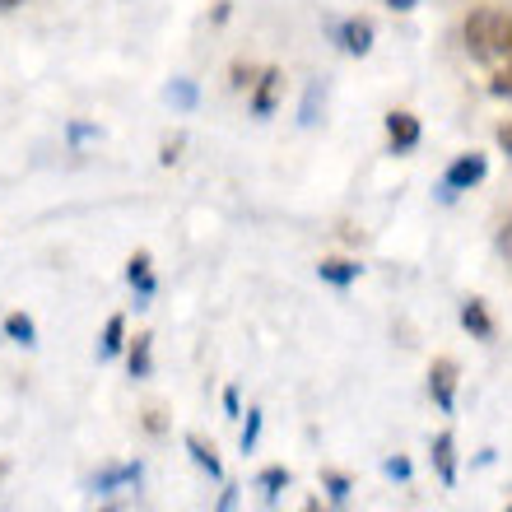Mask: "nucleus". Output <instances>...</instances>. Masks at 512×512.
I'll use <instances>...</instances> for the list:
<instances>
[{"mask_svg":"<svg viewBox=\"0 0 512 512\" xmlns=\"http://www.w3.org/2000/svg\"><path fill=\"white\" fill-rule=\"evenodd\" d=\"M466 52L475 61L512 56V14L508 10H475L466 19Z\"/></svg>","mask_w":512,"mask_h":512,"instance_id":"nucleus-1","label":"nucleus"},{"mask_svg":"<svg viewBox=\"0 0 512 512\" xmlns=\"http://www.w3.org/2000/svg\"><path fill=\"white\" fill-rule=\"evenodd\" d=\"M489 163L485 154H461V159H452V168L443 173V196H457V191H471L475 182H485Z\"/></svg>","mask_w":512,"mask_h":512,"instance_id":"nucleus-2","label":"nucleus"},{"mask_svg":"<svg viewBox=\"0 0 512 512\" xmlns=\"http://www.w3.org/2000/svg\"><path fill=\"white\" fill-rule=\"evenodd\" d=\"M429 391H433V405H438V410H452V405H457V364H452V359H433Z\"/></svg>","mask_w":512,"mask_h":512,"instance_id":"nucleus-3","label":"nucleus"},{"mask_svg":"<svg viewBox=\"0 0 512 512\" xmlns=\"http://www.w3.org/2000/svg\"><path fill=\"white\" fill-rule=\"evenodd\" d=\"M336 42L350 56H368L373 52V24H368V19H345V24L336 28Z\"/></svg>","mask_w":512,"mask_h":512,"instance_id":"nucleus-4","label":"nucleus"},{"mask_svg":"<svg viewBox=\"0 0 512 512\" xmlns=\"http://www.w3.org/2000/svg\"><path fill=\"white\" fill-rule=\"evenodd\" d=\"M387 135H391V149L405 154V149L419 145V122L410 117V112H387Z\"/></svg>","mask_w":512,"mask_h":512,"instance_id":"nucleus-5","label":"nucleus"},{"mask_svg":"<svg viewBox=\"0 0 512 512\" xmlns=\"http://www.w3.org/2000/svg\"><path fill=\"white\" fill-rule=\"evenodd\" d=\"M433 471H438L443 485H457V443H452V433L433 438Z\"/></svg>","mask_w":512,"mask_h":512,"instance_id":"nucleus-6","label":"nucleus"},{"mask_svg":"<svg viewBox=\"0 0 512 512\" xmlns=\"http://www.w3.org/2000/svg\"><path fill=\"white\" fill-rule=\"evenodd\" d=\"M126 280H131V289L140 298H154L159 284H154V270H149V252H135L131 261H126Z\"/></svg>","mask_w":512,"mask_h":512,"instance_id":"nucleus-7","label":"nucleus"},{"mask_svg":"<svg viewBox=\"0 0 512 512\" xmlns=\"http://www.w3.org/2000/svg\"><path fill=\"white\" fill-rule=\"evenodd\" d=\"M461 326H466L475 340L494 336V322H489V312H485V303H480V298H466V303H461Z\"/></svg>","mask_w":512,"mask_h":512,"instance_id":"nucleus-8","label":"nucleus"},{"mask_svg":"<svg viewBox=\"0 0 512 512\" xmlns=\"http://www.w3.org/2000/svg\"><path fill=\"white\" fill-rule=\"evenodd\" d=\"M135 480H140V461H126V466H108V471H98L94 489L98 494H112V489L135 485Z\"/></svg>","mask_w":512,"mask_h":512,"instance_id":"nucleus-9","label":"nucleus"},{"mask_svg":"<svg viewBox=\"0 0 512 512\" xmlns=\"http://www.w3.org/2000/svg\"><path fill=\"white\" fill-rule=\"evenodd\" d=\"M126 345V317L117 312V317H108V326H103V340H98V359H117Z\"/></svg>","mask_w":512,"mask_h":512,"instance_id":"nucleus-10","label":"nucleus"},{"mask_svg":"<svg viewBox=\"0 0 512 512\" xmlns=\"http://www.w3.org/2000/svg\"><path fill=\"white\" fill-rule=\"evenodd\" d=\"M187 452H191V461H196L201 471H210V480H224V466H219L215 447L205 443V438H196V433H187Z\"/></svg>","mask_w":512,"mask_h":512,"instance_id":"nucleus-11","label":"nucleus"},{"mask_svg":"<svg viewBox=\"0 0 512 512\" xmlns=\"http://www.w3.org/2000/svg\"><path fill=\"white\" fill-rule=\"evenodd\" d=\"M317 275H322L326 284H336V289H350V284L359 280V266H354V261H340V256H331V261H322V266H317Z\"/></svg>","mask_w":512,"mask_h":512,"instance_id":"nucleus-12","label":"nucleus"},{"mask_svg":"<svg viewBox=\"0 0 512 512\" xmlns=\"http://www.w3.org/2000/svg\"><path fill=\"white\" fill-rule=\"evenodd\" d=\"M280 70H266V75H261V89H256V98H252V112L256 117H270V112H275V94H280Z\"/></svg>","mask_w":512,"mask_h":512,"instance_id":"nucleus-13","label":"nucleus"},{"mask_svg":"<svg viewBox=\"0 0 512 512\" xmlns=\"http://www.w3.org/2000/svg\"><path fill=\"white\" fill-rule=\"evenodd\" d=\"M154 373V336H135L131 345V378H149Z\"/></svg>","mask_w":512,"mask_h":512,"instance_id":"nucleus-14","label":"nucleus"},{"mask_svg":"<svg viewBox=\"0 0 512 512\" xmlns=\"http://www.w3.org/2000/svg\"><path fill=\"white\" fill-rule=\"evenodd\" d=\"M5 336L19 340V345H33V336H38V331H33V322H28L24 312H10V317H5Z\"/></svg>","mask_w":512,"mask_h":512,"instance_id":"nucleus-15","label":"nucleus"},{"mask_svg":"<svg viewBox=\"0 0 512 512\" xmlns=\"http://www.w3.org/2000/svg\"><path fill=\"white\" fill-rule=\"evenodd\" d=\"M168 103H173V108H182V112H191V108H196V84H191V80H173Z\"/></svg>","mask_w":512,"mask_h":512,"instance_id":"nucleus-16","label":"nucleus"},{"mask_svg":"<svg viewBox=\"0 0 512 512\" xmlns=\"http://www.w3.org/2000/svg\"><path fill=\"white\" fill-rule=\"evenodd\" d=\"M284 485H289V471H284V466H270V471H261V489H266L270 499H275Z\"/></svg>","mask_w":512,"mask_h":512,"instance_id":"nucleus-17","label":"nucleus"},{"mask_svg":"<svg viewBox=\"0 0 512 512\" xmlns=\"http://www.w3.org/2000/svg\"><path fill=\"white\" fill-rule=\"evenodd\" d=\"M261 424H266V415L261 410H247V429H243V452H252L256 438H261Z\"/></svg>","mask_w":512,"mask_h":512,"instance_id":"nucleus-18","label":"nucleus"},{"mask_svg":"<svg viewBox=\"0 0 512 512\" xmlns=\"http://www.w3.org/2000/svg\"><path fill=\"white\" fill-rule=\"evenodd\" d=\"M489 94H494V98H512V61L499 70V75H494V80H489Z\"/></svg>","mask_w":512,"mask_h":512,"instance_id":"nucleus-19","label":"nucleus"},{"mask_svg":"<svg viewBox=\"0 0 512 512\" xmlns=\"http://www.w3.org/2000/svg\"><path fill=\"white\" fill-rule=\"evenodd\" d=\"M326 489H331V499L336 503L350 499V480H345V475H326Z\"/></svg>","mask_w":512,"mask_h":512,"instance_id":"nucleus-20","label":"nucleus"},{"mask_svg":"<svg viewBox=\"0 0 512 512\" xmlns=\"http://www.w3.org/2000/svg\"><path fill=\"white\" fill-rule=\"evenodd\" d=\"M387 475H391V480H410V461H405V457H391L387 461Z\"/></svg>","mask_w":512,"mask_h":512,"instance_id":"nucleus-21","label":"nucleus"},{"mask_svg":"<svg viewBox=\"0 0 512 512\" xmlns=\"http://www.w3.org/2000/svg\"><path fill=\"white\" fill-rule=\"evenodd\" d=\"M233 508H238V489H233V485H224V494H219L215 512H233Z\"/></svg>","mask_w":512,"mask_h":512,"instance_id":"nucleus-22","label":"nucleus"},{"mask_svg":"<svg viewBox=\"0 0 512 512\" xmlns=\"http://www.w3.org/2000/svg\"><path fill=\"white\" fill-rule=\"evenodd\" d=\"M177 149H182V140H168V145H163V154H159V159H163V163H173V159H177Z\"/></svg>","mask_w":512,"mask_h":512,"instance_id":"nucleus-23","label":"nucleus"},{"mask_svg":"<svg viewBox=\"0 0 512 512\" xmlns=\"http://www.w3.org/2000/svg\"><path fill=\"white\" fill-rule=\"evenodd\" d=\"M224 410H229V415H238V391H224Z\"/></svg>","mask_w":512,"mask_h":512,"instance_id":"nucleus-24","label":"nucleus"},{"mask_svg":"<svg viewBox=\"0 0 512 512\" xmlns=\"http://www.w3.org/2000/svg\"><path fill=\"white\" fill-rule=\"evenodd\" d=\"M499 145L512 154V122H508V126H499Z\"/></svg>","mask_w":512,"mask_h":512,"instance_id":"nucleus-25","label":"nucleus"},{"mask_svg":"<svg viewBox=\"0 0 512 512\" xmlns=\"http://www.w3.org/2000/svg\"><path fill=\"white\" fill-rule=\"evenodd\" d=\"M382 5H391V10H415L419 0H382Z\"/></svg>","mask_w":512,"mask_h":512,"instance_id":"nucleus-26","label":"nucleus"},{"mask_svg":"<svg viewBox=\"0 0 512 512\" xmlns=\"http://www.w3.org/2000/svg\"><path fill=\"white\" fill-rule=\"evenodd\" d=\"M499 247H503V252H512V229H508V233H503V238H499Z\"/></svg>","mask_w":512,"mask_h":512,"instance_id":"nucleus-27","label":"nucleus"},{"mask_svg":"<svg viewBox=\"0 0 512 512\" xmlns=\"http://www.w3.org/2000/svg\"><path fill=\"white\" fill-rule=\"evenodd\" d=\"M14 5H24V0H0V10H14Z\"/></svg>","mask_w":512,"mask_h":512,"instance_id":"nucleus-28","label":"nucleus"},{"mask_svg":"<svg viewBox=\"0 0 512 512\" xmlns=\"http://www.w3.org/2000/svg\"><path fill=\"white\" fill-rule=\"evenodd\" d=\"M303 512H322V503H317V499H312V503H308V508H303Z\"/></svg>","mask_w":512,"mask_h":512,"instance_id":"nucleus-29","label":"nucleus"},{"mask_svg":"<svg viewBox=\"0 0 512 512\" xmlns=\"http://www.w3.org/2000/svg\"><path fill=\"white\" fill-rule=\"evenodd\" d=\"M108 512H117V508H108Z\"/></svg>","mask_w":512,"mask_h":512,"instance_id":"nucleus-30","label":"nucleus"},{"mask_svg":"<svg viewBox=\"0 0 512 512\" xmlns=\"http://www.w3.org/2000/svg\"><path fill=\"white\" fill-rule=\"evenodd\" d=\"M503 512H512V508H503Z\"/></svg>","mask_w":512,"mask_h":512,"instance_id":"nucleus-31","label":"nucleus"}]
</instances>
